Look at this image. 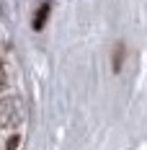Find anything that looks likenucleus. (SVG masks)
Listing matches in <instances>:
<instances>
[{"label": "nucleus", "mask_w": 147, "mask_h": 150, "mask_svg": "<svg viewBox=\"0 0 147 150\" xmlns=\"http://www.w3.org/2000/svg\"><path fill=\"white\" fill-rule=\"evenodd\" d=\"M18 148V137H11V140H8V150H15Z\"/></svg>", "instance_id": "nucleus-2"}, {"label": "nucleus", "mask_w": 147, "mask_h": 150, "mask_svg": "<svg viewBox=\"0 0 147 150\" xmlns=\"http://www.w3.org/2000/svg\"><path fill=\"white\" fill-rule=\"evenodd\" d=\"M46 16H49V3H44V5H41V8H39V16H36V18H34V29H41V26H44Z\"/></svg>", "instance_id": "nucleus-1"}]
</instances>
